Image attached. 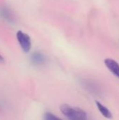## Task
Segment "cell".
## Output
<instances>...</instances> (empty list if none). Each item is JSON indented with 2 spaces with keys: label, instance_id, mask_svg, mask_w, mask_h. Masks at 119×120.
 Instances as JSON below:
<instances>
[{
  "label": "cell",
  "instance_id": "6",
  "mask_svg": "<svg viewBox=\"0 0 119 120\" xmlns=\"http://www.w3.org/2000/svg\"><path fill=\"white\" fill-rule=\"evenodd\" d=\"M95 103H96V105H97L99 111L105 117H106L107 119L112 118V115L111 112L109 111V110L107 107H105V105H103L101 103H100L98 101H96Z\"/></svg>",
  "mask_w": 119,
  "mask_h": 120
},
{
  "label": "cell",
  "instance_id": "1",
  "mask_svg": "<svg viewBox=\"0 0 119 120\" xmlns=\"http://www.w3.org/2000/svg\"><path fill=\"white\" fill-rule=\"evenodd\" d=\"M60 110L69 120H88L86 112L81 108L63 104L60 106Z\"/></svg>",
  "mask_w": 119,
  "mask_h": 120
},
{
  "label": "cell",
  "instance_id": "2",
  "mask_svg": "<svg viewBox=\"0 0 119 120\" xmlns=\"http://www.w3.org/2000/svg\"><path fill=\"white\" fill-rule=\"evenodd\" d=\"M16 38L22 51L25 53H28L32 47V42L29 36L22 31L19 30L16 33Z\"/></svg>",
  "mask_w": 119,
  "mask_h": 120
},
{
  "label": "cell",
  "instance_id": "3",
  "mask_svg": "<svg viewBox=\"0 0 119 120\" xmlns=\"http://www.w3.org/2000/svg\"><path fill=\"white\" fill-rule=\"evenodd\" d=\"M0 18L8 23H14L15 21L13 13L6 6H0Z\"/></svg>",
  "mask_w": 119,
  "mask_h": 120
},
{
  "label": "cell",
  "instance_id": "7",
  "mask_svg": "<svg viewBox=\"0 0 119 120\" xmlns=\"http://www.w3.org/2000/svg\"><path fill=\"white\" fill-rule=\"evenodd\" d=\"M43 120H62L51 112H46L43 115Z\"/></svg>",
  "mask_w": 119,
  "mask_h": 120
},
{
  "label": "cell",
  "instance_id": "8",
  "mask_svg": "<svg viewBox=\"0 0 119 120\" xmlns=\"http://www.w3.org/2000/svg\"><path fill=\"white\" fill-rule=\"evenodd\" d=\"M4 62H5V59H4V58L3 57V56L0 53V63H4Z\"/></svg>",
  "mask_w": 119,
  "mask_h": 120
},
{
  "label": "cell",
  "instance_id": "5",
  "mask_svg": "<svg viewBox=\"0 0 119 120\" xmlns=\"http://www.w3.org/2000/svg\"><path fill=\"white\" fill-rule=\"evenodd\" d=\"M30 60L32 64L35 65H43L46 61V58L44 55L39 51L34 52L30 56Z\"/></svg>",
  "mask_w": 119,
  "mask_h": 120
},
{
  "label": "cell",
  "instance_id": "4",
  "mask_svg": "<svg viewBox=\"0 0 119 120\" xmlns=\"http://www.w3.org/2000/svg\"><path fill=\"white\" fill-rule=\"evenodd\" d=\"M105 64L115 76L119 78V64L116 60L112 58H107L105 60Z\"/></svg>",
  "mask_w": 119,
  "mask_h": 120
}]
</instances>
